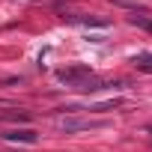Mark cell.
<instances>
[{
  "mask_svg": "<svg viewBox=\"0 0 152 152\" xmlns=\"http://www.w3.org/2000/svg\"><path fill=\"white\" fill-rule=\"evenodd\" d=\"M0 137L9 140V143H36V131L33 128H6Z\"/></svg>",
  "mask_w": 152,
  "mask_h": 152,
  "instance_id": "cell-3",
  "label": "cell"
},
{
  "mask_svg": "<svg viewBox=\"0 0 152 152\" xmlns=\"http://www.w3.org/2000/svg\"><path fill=\"white\" fill-rule=\"evenodd\" d=\"M63 18L78 21V24H90V27H107V21H104V18H87V15H63Z\"/></svg>",
  "mask_w": 152,
  "mask_h": 152,
  "instance_id": "cell-4",
  "label": "cell"
},
{
  "mask_svg": "<svg viewBox=\"0 0 152 152\" xmlns=\"http://www.w3.org/2000/svg\"><path fill=\"white\" fill-rule=\"evenodd\" d=\"M131 63H134L140 72H152V54H134Z\"/></svg>",
  "mask_w": 152,
  "mask_h": 152,
  "instance_id": "cell-5",
  "label": "cell"
},
{
  "mask_svg": "<svg viewBox=\"0 0 152 152\" xmlns=\"http://www.w3.org/2000/svg\"><path fill=\"white\" fill-rule=\"evenodd\" d=\"M90 78H93V72H90L87 66H75V69H60V72H57V81L75 84V87H84Z\"/></svg>",
  "mask_w": 152,
  "mask_h": 152,
  "instance_id": "cell-1",
  "label": "cell"
},
{
  "mask_svg": "<svg viewBox=\"0 0 152 152\" xmlns=\"http://www.w3.org/2000/svg\"><path fill=\"white\" fill-rule=\"evenodd\" d=\"M0 119H9V122H30V113H27V110H18V113H0Z\"/></svg>",
  "mask_w": 152,
  "mask_h": 152,
  "instance_id": "cell-7",
  "label": "cell"
},
{
  "mask_svg": "<svg viewBox=\"0 0 152 152\" xmlns=\"http://www.w3.org/2000/svg\"><path fill=\"white\" fill-rule=\"evenodd\" d=\"M128 21L134 24V27H140V30H146V33H152V18H146V15H128Z\"/></svg>",
  "mask_w": 152,
  "mask_h": 152,
  "instance_id": "cell-6",
  "label": "cell"
},
{
  "mask_svg": "<svg viewBox=\"0 0 152 152\" xmlns=\"http://www.w3.org/2000/svg\"><path fill=\"white\" fill-rule=\"evenodd\" d=\"M102 122H93V119H78V116H57V128L66 131V134H75V131H87V128H96Z\"/></svg>",
  "mask_w": 152,
  "mask_h": 152,
  "instance_id": "cell-2",
  "label": "cell"
}]
</instances>
